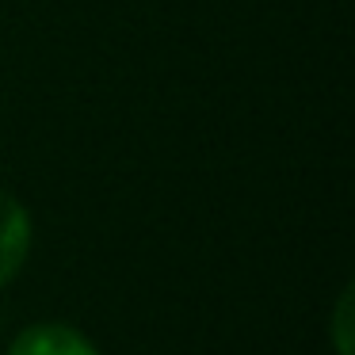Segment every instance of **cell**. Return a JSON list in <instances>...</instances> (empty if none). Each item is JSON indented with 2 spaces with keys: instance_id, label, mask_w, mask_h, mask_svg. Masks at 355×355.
<instances>
[{
  "instance_id": "cell-2",
  "label": "cell",
  "mask_w": 355,
  "mask_h": 355,
  "mask_svg": "<svg viewBox=\"0 0 355 355\" xmlns=\"http://www.w3.org/2000/svg\"><path fill=\"white\" fill-rule=\"evenodd\" d=\"M8 355H100V347L65 321H39L12 340Z\"/></svg>"
},
{
  "instance_id": "cell-3",
  "label": "cell",
  "mask_w": 355,
  "mask_h": 355,
  "mask_svg": "<svg viewBox=\"0 0 355 355\" xmlns=\"http://www.w3.org/2000/svg\"><path fill=\"white\" fill-rule=\"evenodd\" d=\"M347 313H352V291L340 294V309H336V344H340V355H352V352H347Z\"/></svg>"
},
{
  "instance_id": "cell-1",
  "label": "cell",
  "mask_w": 355,
  "mask_h": 355,
  "mask_svg": "<svg viewBox=\"0 0 355 355\" xmlns=\"http://www.w3.org/2000/svg\"><path fill=\"white\" fill-rule=\"evenodd\" d=\"M31 241H35L31 210L12 191H0V286H8L24 271Z\"/></svg>"
}]
</instances>
